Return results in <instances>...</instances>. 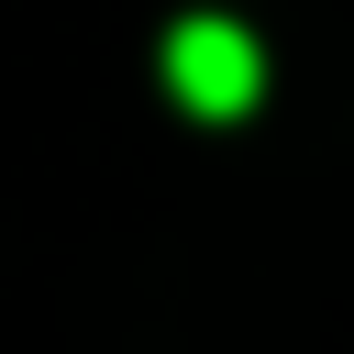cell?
I'll return each mask as SVG.
<instances>
[{
  "mask_svg": "<svg viewBox=\"0 0 354 354\" xmlns=\"http://www.w3.org/2000/svg\"><path fill=\"white\" fill-rule=\"evenodd\" d=\"M166 88L199 111V122H232V111H254V88H266V55H254V33L243 22H177L166 33Z\"/></svg>",
  "mask_w": 354,
  "mask_h": 354,
  "instance_id": "cell-1",
  "label": "cell"
}]
</instances>
